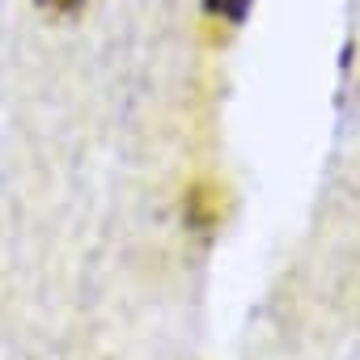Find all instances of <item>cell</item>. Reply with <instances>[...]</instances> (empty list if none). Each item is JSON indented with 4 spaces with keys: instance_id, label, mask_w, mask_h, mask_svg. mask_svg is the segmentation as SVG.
I'll use <instances>...</instances> for the list:
<instances>
[{
    "instance_id": "1",
    "label": "cell",
    "mask_w": 360,
    "mask_h": 360,
    "mask_svg": "<svg viewBox=\"0 0 360 360\" xmlns=\"http://www.w3.org/2000/svg\"><path fill=\"white\" fill-rule=\"evenodd\" d=\"M56 5H72V0H56Z\"/></svg>"
}]
</instances>
